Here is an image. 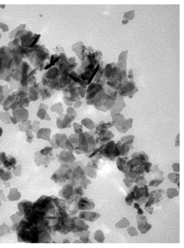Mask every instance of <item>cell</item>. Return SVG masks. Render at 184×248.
I'll list each match as a JSON object with an SVG mask.
<instances>
[{
    "label": "cell",
    "instance_id": "6da1fadb",
    "mask_svg": "<svg viewBox=\"0 0 184 248\" xmlns=\"http://www.w3.org/2000/svg\"><path fill=\"white\" fill-rule=\"evenodd\" d=\"M79 138V145L75 148L76 153L79 152V154L92 152L99 141L98 138L95 139L93 136L86 132L80 134Z\"/></svg>",
    "mask_w": 184,
    "mask_h": 248
},
{
    "label": "cell",
    "instance_id": "7a4b0ae2",
    "mask_svg": "<svg viewBox=\"0 0 184 248\" xmlns=\"http://www.w3.org/2000/svg\"><path fill=\"white\" fill-rule=\"evenodd\" d=\"M99 156L100 158L103 157L111 161H115L116 158L121 156L115 142L111 140L104 145L99 152Z\"/></svg>",
    "mask_w": 184,
    "mask_h": 248
},
{
    "label": "cell",
    "instance_id": "3957f363",
    "mask_svg": "<svg viewBox=\"0 0 184 248\" xmlns=\"http://www.w3.org/2000/svg\"><path fill=\"white\" fill-rule=\"evenodd\" d=\"M113 116L114 125L119 132L125 133L132 127L133 119L131 118L125 120L123 115L120 114H114Z\"/></svg>",
    "mask_w": 184,
    "mask_h": 248
},
{
    "label": "cell",
    "instance_id": "277c9868",
    "mask_svg": "<svg viewBox=\"0 0 184 248\" xmlns=\"http://www.w3.org/2000/svg\"><path fill=\"white\" fill-rule=\"evenodd\" d=\"M103 91L102 86L101 85L95 83L91 84L87 91L86 100H91L94 103L101 95Z\"/></svg>",
    "mask_w": 184,
    "mask_h": 248
},
{
    "label": "cell",
    "instance_id": "5b68a950",
    "mask_svg": "<svg viewBox=\"0 0 184 248\" xmlns=\"http://www.w3.org/2000/svg\"><path fill=\"white\" fill-rule=\"evenodd\" d=\"M74 187L70 184H67L61 190L59 191V196L64 199L68 205L74 202Z\"/></svg>",
    "mask_w": 184,
    "mask_h": 248
},
{
    "label": "cell",
    "instance_id": "8992f818",
    "mask_svg": "<svg viewBox=\"0 0 184 248\" xmlns=\"http://www.w3.org/2000/svg\"><path fill=\"white\" fill-rule=\"evenodd\" d=\"M165 191L163 189H158L152 191L149 195V199L145 205V209L150 208L151 205L157 203L163 199L161 198L162 195L164 193Z\"/></svg>",
    "mask_w": 184,
    "mask_h": 248
},
{
    "label": "cell",
    "instance_id": "52a82bcc",
    "mask_svg": "<svg viewBox=\"0 0 184 248\" xmlns=\"http://www.w3.org/2000/svg\"><path fill=\"white\" fill-rule=\"evenodd\" d=\"M75 208L81 211L90 210L94 209L95 205L92 200L86 197H80L75 202Z\"/></svg>",
    "mask_w": 184,
    "mask_h": 248
},
{
    "label": "cell",
    "instance_id": "ba28073f",
    "mask_svg": "<svg viewBox=\"0 0 184 248\" xmlns=\"http://www.w3.org/2000/svg\"><path fill=\"white\" fill-rule=\"evenodd\" d=\"M136 219L137 222L138 229L142 234H145L150 231L152 225L147 222L146 217L138 215L136 216Z\"/></svg>",
    "mask_w": 184,
    "mask_h": 248
},
{
    "label": "cell",
    "instance_id": "9c48e42d",
    "mask_svg": "<svg viewBox=\"0 0 184 248\" xmlns=\"http://www.w3.org/2000/svg\"><path fill=\"white\" fill-rule=\"evenodd\" d=\"M14 118H15L17 123L26 121L29 118L28 111L24 108H17L13 110Z\"/></svg>",
    "mask_w": 184,
    "mask_h": 248
},
{
    "label": "cell",
    "instance_id": "30bf717a",
    "mask_svg": "<svg viewBox=\"0 0 184 248\" xmlns=\"http://www.w3.org/2000/svg\"><path fill=\"white\" fill-rule=\"evenodd\" d=\"M33 204L32 202L27 200H23L20 202L18 205L20 214L23 216L30 213L32 211Z\"/></svg>",
    "mask_w": 184,
    "mask_h": 248
},
{
    "label": "cell",
    "instance_id": "8fae6325",
    "mask_svg": "<svg viewBox=\"0 0 184 248\" xmlns=\"http://www.w3.org/2000/svg\"><path fill=\"white\" fill-rule=\"evenodd\" d=\"M73 223V232H81L84 231H87L89 226L86 224L84 221L81 220L79 217L74 218Z\"/></svg>",
    "mask_w": 184,
    "mask_h": 248
},
{
    "label": "cell",
    "instance_id": "7c38bea8",
    "mask_svg": "<svg viewBox=\"0 0 184 248\" xmlns=\"http://www.w3.org/2000/svg\"><path fill=\"white\" fill-rule=\"evenodd\" d=\"M101 216L99 213L83 211L80 213L79 217L82 220L90 222H94Z\"/></svg>",
    "mask_w": 184,
    "mask_h": 248
},
{
    "label": "cell",
    "instance_id": "4fadbf2b",
    "mask_svg": "<svg viewBox=\"0 0 184 248\" xmlns=\"http://www.w3.org/2000/svg\"><path fill=\"white\" fill-rule=\"evenodd\" d=\"M99 137L98 139L102 143H105L114 138V135L107 129H101L99 133Z\"/></svg>",
    "mask_w": 184,
    "mask_h": 248
},
{
    "label": "cell",
    "instance_id": "5bb4252c",
    "mask_svg": "<svg viewBox=\"0 0 184 248\" xmlns=\"http://www.w3.org/2000/svg\"><path fill=\"white\" fill-rule=\"evenodd\" d=\"M129 159V158L127 156L119 157L116 159V165L118 169L122 172L125 173L126 171H128L127 166V163Z\"/></svg>",
    "mask_w": 184,
    "mask_h": 248
},
{
    "label": "cell",
    "instance_id": "9a60e30c",
    "mask_svg": "<svg viewBox=\"0 0 184 248\" xmlns=\"http://www.w3.org/2000/svg\"><path fill=\"white\" fill-rule=\"evenodd\" d=\"M131 158L137 160L140 164L148 162L149 157L143 151L140 152H135L131 156Z\"/></svg>",
    "mask_w": 184,
    "mask_h": 248
},
{
    "label": "cell",
    "instance_id": "2e32d148",
    "mask_svg": "<svg viewBox=\"0 0 184 248\" xmlns=\"http://www.w3.org/2000/svg\"><path fill=\"white\" fill-rule=\"evenodd\" d=\"M116 145L118 150L119 151L120 156H126L131 149L130 145L122 143L121 141H118Z\"/></svg>",
    "mask_w": 184,
    "mask_h": 248
},
{
    "label": "cell",
    "instance_id": "e0dca14e",
    "mask_svg": "<svg viewBox=\"0 0 184 248\" xmlns=\"http://www.w3.org/2000/svg\"><path fill=\"white\" fill-rule=\"evenodd\" d=\"M8 158L3 162L4 167L7 168L8 170H10L12 168L15 169L16 168L15 165L17 163L16 158L12 156L8 155Z\"/></svg>",
    "mask_w": 184,
    "mask_h": 248
},
{
    "label": "cell",
    "instance_id": "ac0fdd59",
    "mask_svg": "<svg viewBox=\"0 0 184 248\" xmlns=\"http://www.w3.org/2000/svg\"><path fill=\"white\" fill-rule=\"evenodd\" d=\"M2 86L0 85V105L2 104L4 101L6 99L7 96L8 94L12 92V90H9L7 85Z\"/></svg>",
    "mask_w": 184,
    "mask_h": 248
},
{
    "label": "cell",
    "instance_id": "d6986e66",
    "mask_svg": "<svg viewBox=\"0 0 184 248\" xmlns=\"http://www.w3.org/2000/svg\"><path fill=\"white\" fill-rule=\"evenodd\" d=\"M134 191L135 194V198L134 199L136 201H138L140 199L145 196L144 193V188L143 187H138V186L135 185L134 186V188L132 189Z\"/></svg>",
    "mask_w": 184,
    "mask_h": 248
},
{
    "label": "cell",
    "instance_id": "ffe728a7",
    "mask_svg": "<svg viewBox=\"0 0 184 248\" xmlns=\"http://www.w3.org/2000/svg\"><path fill=\"white\" fill-rule=\"evenodd\" d=\"M150 171L154 174L155 178L163 180H164L163 171L160 170L158 165H154L151 169Z\"/></svg>",
    "mask_w": 184,
    "mask_h": 248
},
{
    "label": "cell",
    "instance_id": "44dd1931",
    "mask_svg": "<svg viewBox=\"0 0 184 248\" xmlns=\"http://www.w3.org/2000/svg\"><path fill=\"white\" fill-rule=\"evenodd\" d=\"M21 198L20 193L18 192L16 189H11L10 194L8 196V199L10 201L19 200Z\"/></svg>",
    "mask_w": 184,
    "mask_h": 248
},
{
    "label": "cell",
    "instance_id": "7402d4cb",
    "mask_svg": "<svg viewBox=\"0 0 184 248\" xmlns=\"http://www.w3.org/2000/svg\"><path fill=\"white\" fill-rule=\"evenodd\" d=\"M126 85H125L124 87H119L120 91V94H128L129 92H131V91H133L134 88V85L130 83L127 84Z\"/></svg>",
    "mask_w": 184,
    "mask_h": 248
},
{
    "label": "cell",
    "instance_id": "603a6c76",
    "mask_svg": "<svg viewBox=\"0 0 184 248\" xmlns=\"http://www.w3.org/2000/svg\"><path fill=\"white\" fill-rule=\"evenodd\" d=\"M134 139V136H128L123 137L121 138V141L122 143L130 145L131 149H133V143Z\"/></svg>",
    "mask_w": 184,
    "mask_h": 248
},
{
    "label": "cell",
    "instance_id": "cb8c5ba5",
    "mask_svg": "<svg viewBox=\"0 0 184 248\" xmlns=\"http://www.w3.org/2000/svg\"><path fill=\"white\" fill-rule=\"evenodd\" d=\"M20 216H22L19 213L16 212V214L11 216L10 218L11 219L13 222L14 225L12 227V229L13 231H15L16 227L19 225L20 220Z\"/></svg>",
    "mask_w": 184,
    "mask_h": 248
},
{
    "label": "cell",
    "instance_id": "d4e9b609",
    "mask_svg": "<svg viewBox=\"0 0 184 248\" xmlns=\"http://www.w3.org/2000/svg\"><path fill=\"white\" fill-rule=\"evenodd\" d=\"M130 225V222L126 218L123 217L122 219L120 220L115 225L117 229H123L129 227Z\"/></svg>",
    "mask_w": 184,
    "mask_h": 248
},
{
    "label": "cell",
    "instance_id": "484cf974",
    "mask_svg": "<svg viewBox=\"0 0 184 248\" xmlns=\"http://www.w3.org/2000/svg\"><path fill=\"white\" fill-rule=\"evenodd\" d=\"M179 194V191L176 189L169 188L167 190V197L170 199L176 197L178 196Z\"/></svg>",
    "mask_w": 184,
    "mask_h": 248
},
{
    "label": "cell",
    "instance_id": "4316f807",
    "mask_svg": "<svg viewBox=\"0 0 184 248\" xmlns=\"http://www.w3.org/2000/svg\"><path fill=\"white\" fill-rule=\"evenodd\" d=\"M37 87L34 86L31 87L30 88V91H29V94H30L29 98L32 101H35L38 99V90L36 89Z\"/></svg>",
    "mask_w": 184,
    "mask_h": 248
},
{
    "label": "cell",
    "instance_id": "83f0119b",
    "mask_svg": "<svg viewBox=\"0 0 184 248\" xmlns=\"http://www.w3.org/2000/svg\"><path fill=\"white\" fill-rule=\"evenodd\" d=\"M145 174L144 173L141 176L138 177L135 179L134 182L140 187H142V186L145 185L146 184L147 181L145 178Z\"/></svg>",
    "mask_w": 184,
    "mask_h": 248
},
{
    "label": "cell",
    "instance_id": "f1b7e54d",
    "mask_svg": "<svg viewBox=\"0 0 184 248\" xmlns=\"http://www.w3.org/2000/svg\"><path fill=\"white\" fill-rule=\"evenodd\" d=\"M179 174L178 173H172L168 174L167 177L169 181L172 183L177 184L179 182Z\"/></svg>",
    "mask_w": 184,
    "mask_h": 248
},
{
    "label": "cell",
    "instance_id": "f546056e",
    "mask_svg": "<svg viewBox=\"0 0 184 248\" xmlns=\"http://www.w3.org/2000/svg\"><path fill=\"white\" fill-rule=\"evenodd\" d=\"M12 178V173L10 171H4L0 174V178L4 181H8Z\"/></svg>",
    "mask_w": 184,
    "mask_h": 248
},
{
    "label": "cell",
    "instance_id": "4dcf8cb0",
    "mask_svg": "<svg viewBox=\"0 0 184 248\" xmlns=\"http://www.w3.org/2000/svg\"><path fill=\"white\" fill-rule=\"evenodd\" d=\"M152 166V163L147 162L140 164L139 166L144 171V172L148 174L149 172H150L151 167Z\"/></svg>",
    "mask_w": 184,
    "mask_h": 248
},
{
    "label": "cell",
    "instance_id": "1f68e13d",
    "mask_svg": "<svg viewBox=\"0 0 184 248\" xmlns=\"http://www.w3.org/2000/svg\"><path fill=\"white\" fill-rule=\"evenodd\" d=\"M95 238L96 240L100 243H103L105 240V237L103 233L101 230H98L95 233Z\"/></svg>",
    "mask_w": 184,
    "mask_h": 248
},
{
    "label": "cell",
    "instance_id": "d6a6232c",
    "mask_svg": "<svg viewBox=\"0 0 184 248\" xmlns=\"http://www.w3.org/2000/svg\"><path fill=\"white\" fill-rule=\"evenodd\" d=\"M127 231L128 234L131 237L137 236L138 235V232L135 228L132 226L128 228L127 229Z\"/></svg>",
    "mask_w": 184,
    "mask_h": 248
},
{
    "label": "cell",
    "instance_id": "836d02e7",
    "mask_svg": "<svg viewBox=\"0 0 184 248\" xmlns=\"http://www.w3.org/2000/svg\"><path fill=\"white\" fill-rule=\"evenodd\" d=\"M163 181V180H160L157 179V178H155V179L151 181L150 182H149V187H158V186Z\"/></svg>",
    "mask_w": 184,
    "mask_h": 248
},
{
    "label": "cell",
    "instance_id": "e575fe53",
    "mask_svg": "<svg viewBox=\"0 0 184 248\" xmlns=\"http://www.w3.org/2000/svg\"><path fill=\"white\" fill-rule=\"evenodd\" d=\"M74 196H77L81 197L83 196H84V195L81 186H80V187L74 189Z\"/></svg>",
    "mask_w": 184,
    "mask_h": 248
},
{
    "label": "cell",
    "instance_id": "d590c367",
    "mask_svg": "<svg viewBox=\"0 0 184 248\" xmlns=\"http://www.w3.org/2000/svg\"><path fill=\"white\" fill-rule=\"evenodd\" d=\"M7 226L5 223H4L3 225V227H2V226H0V236L2 237L3 235L7 234V233L4 230H8L11 231L10 227L8 226L7 227Z\"/></svg>",
    "mask_w": 184,
    "mask_h": 248
},
{
    "label": "cell",
    "instance_id": "8d00e7d4",
    "mask_svg": "<svg viewBox=\"0 0 184 248\" xmlns=\"http://www.w3.org/2000/svg\"><path fill=\"white\" fill-rule=\"evenodd\" d=\"M123 182L127 188H130L132 187L133 183L134 182V180L130 178H125L123 180Z\"/></svg>",
    "mask_w": 184,
    "mask_h": 248
},
{
    "label": "cell",
    "instance_id": "74e56055",
    "mask_svg": "<svg viewBox=\"0 0 184 248\" xmlns=\"http://www.w3.org/2000/svg\"><path fill=\"white\" fill-rule=\"evenodd\" d=\"M90 183L91 182L90 180L87 179V178H86L85 176L83 178H82L80 184L83 186L84 189H86L87 186L89 184H90Z\"/></svg>",
    "mask_w": 184,
    "mask_h": 248
},
{
    "label": "cell",
    "instance_id": "f35d334b",
    "mask_svg": "<svg viewBox=\"0 0 184 248\" xmlns=\"http://www.w3.org/2000/svg\"><path fill=\"white\" fill-rule=\"evenodd\" d=\"M125 200L127 205L131 206L134 202V199L131 196L130 193H129L125 197Z\"/></svg>",
    "mask_w": 184,
    "mask_h": 248
},
{
    "label": "cell",
    "instance_id": "ab89813d",
    "mask_svg": "<svg viewBox=\"0 0 184 248\" xmlns=\"http://www.w3.org/2000/svg\"><path fill=\"white\" fill-rule=\"evenodd\" d=\"M134 208L137 209V213L138 215H142L144 214L143 210L140 208L139 204L137 203H134Z\"/></svg>",
    "mask_w": 184,
    "mask_h": 248
},
{
    "label": "cell",
    "instance_id": "60d3db41",
    "mask_svg": "<svg viewBox=\"0 0 184 248\" xmlns=\"http://www.w3.org/2000/svg\"><path fill=\"white\" fill-rule=\"evenodd\" d=\"M172 168L174 172H179V163H174L172 165Z\"/></svg>",
    "mask_w": 184,
    "mask_h": 248
},
{
    "label": "cell",
    "instance_id": "b9f144b4",
    "mask_svg": "<svg viewBox=\"0 0 184 248\" xmlns=\"http://www.w3.org/2000/svg\"><path fill=\"white\" fill-rule=\"evenodd\" d=\"M40 36V35H38L37 37L35 38V39L34 40V41H33V42L30 45V46H29V47H30V48H32V47H34V46L35 45L36 43L38 42V40L39 39Z\"/></svg>",
    "mask_w": 184,
    "mask_h": 248
},
{
    "label": "cell",
    "instance_id": "7bdbcfd3",
    "mask_svg": "<svg viewBox=\"0 0 184 248\" xmlns=\"http://www.w3.org/2000/svg\"><path fill=\"white\" fill-rule=\"evenodd\" d=\"M144 193L145 196L147 198L149 197V192L148 186L147 185H145L144 186Z\"/></svg>",
    "mask_w": 184,
    "mask_h": 248
},
{
    "label": "cell",
    "instance_id": "ee69618b",
    "mask_svg": "<svg viewBox=\"0 0 184 248\" xmlns=\"http://www.w3.org/2000/svg\"><path fill=\"white\" fill-rule=\"evenodd\" d=\"M2 191H2V190H0V195L1 196V197H0V202L1 201V199L3 200L4 201H6V198L5 197L4 195L3 192L2 193V194H1L2 192Z\"/></svg>",
    "mask_w": 184,
    "mask_h": 248
},
{
    "label": "cell",
    "instance_id": "f6af8a7d",
    "mask_svg": "<svg viewBox=\"0 0 184 248\" xmlns=\"http://www.w3.org/2000/svg\"><path fill=\"white\" fill-rule=\"evenodd\" d=\"M10 118L11 121L12 123H13L14 124H16V123H17V120H16L15 118L12 117H10Z\"/></svg>",
    "mask_w": 184,
    "mask_h": 248
},
{
    "label": "cell",
    "instance_id": "bcb514c9",
    "mask_svg": "<svg viewBox=\"0 0 184 248\" xmlns=\"http://www.w3.org/2000/svg\"><path fill=\"white\" fill-rule=\"evenodd\" d=\"M3 130L1 127H0V137L1 136L2 134L3 133Z\"/></svg>",
    "mask_w": 184,
    "mask_h": 248
},
{
    "label": "cell",
    "instance_id": "7dc6e473",
    "mask_svg": "<svg viewBox=\"0 0 184 248\" xmlns=\"http://www.w3.org/2000/svg\"><path fill=\"white\" fill-rule=\"evenodd\" d=\"M1 203H0V207H1Z\"/></svg>",
    "mask_w": 184,
    "mask_h": 248
}]
</instances>
